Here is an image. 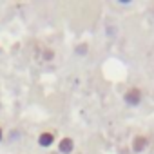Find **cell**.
<instances>
[{
    "mask_svg": "<svg viewBox=\"0 0 154 154\" xmlns=\"http://www.w3.org/2000/svg\"><path fill=\"white\" fill-rule=\"evenodd\" d=\"M123 100H125L127 105H138V103L141 102V91H140L138 87H132V89H129V91L123 94Z\"/></svg>",
    "mask_w": 154,
    "mask_h": 154,
    "instance_id": "obj_1",
    "label": "cell"
},
{
    "mask_svg": "<svg viewBox=\"0 0 154 154\" xmlns=\"http://www.w3.org/2000/svg\"><path fill=\"white\" fill-rule=\"evenodd\" d=\"M147 145H149V140H147L145 136H136V138L132 140V150H134V152H141Z\"/></svg>",
    "mask_w": 154,
    "mask_h": 154,
    "instance_id": "obj_2",
    "label": "cell"
},
{
    "mask_svg": "<svg viewBox=\"0 0 154 154\" xmlns=\"http://www.w3.org/2000/svg\"><path fill=\"white\" fill-rule=\"evenodd\" d=\"M58 149H60V152L69 154V152H72V149H74V141H72L71 138H63V140L58 143Z\"/></svg>",
    "mask_w": 154,
    "mask_h": 154,
    "instance_id": "obj_3",
    "label": "cell"
},
{
    "mask_svg": "<svg viewBox=\"0 0 154 154\" xmlns=\"http://www.w3.org/2000/svg\"><path fill=\"white\" fill-rule=\"evenodd\" d=\"M53 141H54V136H53L51 132H42L40 138H38V143H40L42 147H49Z\"/></svg>",
    "mask_w": 154,
    "mask_h": 154,
    "instance_id": "obj_4",
    "label": "cell"
},
{
    "mask_svg": "<svg viewBox=\"0 0 154 154\" xmlns=\"http://www.w3.org/2000/svg\"><path fill=\"white\" fill-rule=\"evenodd\" d=\"M0 140H2V129H0Z\"/></svg>",
    "mask_w": 154,
    "mask_h": 154,
    "instance_id": "obj_5",
    "label": "cell"
}]
</instances>
